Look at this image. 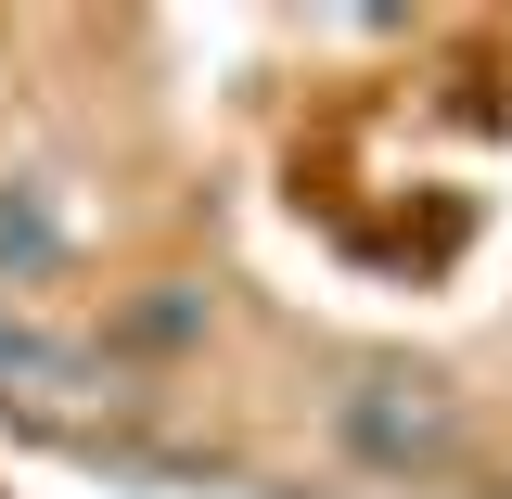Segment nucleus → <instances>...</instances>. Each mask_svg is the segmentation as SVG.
Here are the masks:
<instances>
[{"label":"nucleus","mask_w":512,"mask_h":499,"mask_svg":"<svg viewBox=\"0 0 512 499\" xmlns=\"http://www.w3.org/2000/svg\"><path fill=\"white\" fill-rule=\"evenodd\" d=\"M64 269V218L39 192H0V282H52Z\"/></svg>","instance_id":"nucleus-2"},{"label":"nucleus","mask_w":512,"mask_h":499,"mask_svg":"<svg viewBox=\"0 0 512 499\" xmlns=\"http://www.w3.org/2000/svg\"><path fill=\"white\" fill-rule=\"evenodd\" d=\"M333 436L359 448L372 474H448L461 461V397H448L436 372H359L346 397H333Z\"/></svg>","instance_id":"nucleus-1"},{"label":"nucleus","mask_w":512,"mask_h":499,"mask_svg":"<svg viewBox=\"0 0 512 499\" xmlns=\"http://www.w3.org/2000/svg\"><path fill=\"white\" fill-rule=\"evenodd\" d=\"M0 384H26V397H77V359H64V346H39L26 320H0Z\"/></svg>","instance_id":"nucleus-3"}]
</instances>
